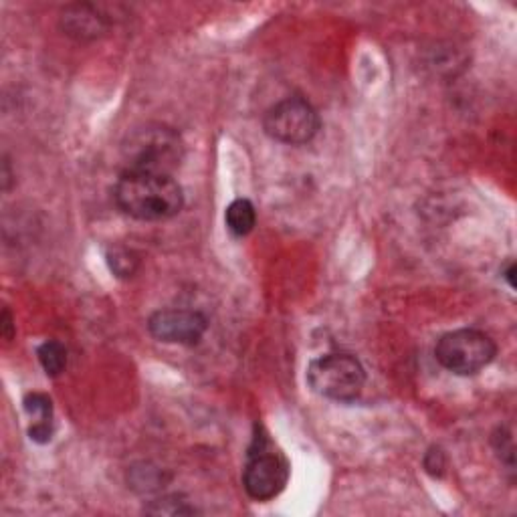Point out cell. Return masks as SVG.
Here are the masks:
<instances>
[{
    "instance_id": "8",
    "label": "cell",
    "mask_w": 517,
    "mask_h": 517,
    "mask_svg": "<svg viewBox=\"0 0 517 517\" xmlns=\"http://www.w3.org/2000/svg\"><path fill=\"white\" fill-rule=\"evenodd\" d=\"M61 27L77 41H93L108 31V19L91 5H73L65 9Z\"/></svg>"
},
{
    "instance_id": "5",
    "label": "cell",
    "mask_w": 517,
    "mask_h": 517,
    "mask_svg": "<svg viewBox=\"0 0 517 517\" xmlns=\"http://www.w3.org/2000/svg\"><path fill=\"white\" fill-rule=\"evenodd\" d=\"M497 354L495 342L481 330L463 328L441 336L435 346L439 364L457 376H475L487 368Z\"/></svg>"
},
{
    "instance_id": "9",
    "label": "cell",
    "mask_w": 517,
    "mask_h": 517,
    "mask_svg": "<svg viewBox=\"0 0 517 517\" xmlns=\"http://www.w3.org/2000/svg\"><path fill=\"white\" fill-rule=\"evenodd\" d=\"M25 410H27V415L33 419V425L29 429V437L39 445L49 443L53 439V433H55L51 398L47 394H41V392L27 394L25 396Z\"/></svg>"
},
{
    "instance_id": "12",
    "label": "cell",
    "mask_w": 517,
    "mask_h": 517,
    "mask_svg": "<svg viewBox=\"0 0 517 517\" xmlns=\"http://www.w3.org/2000/svg\"><path fill=\"white\" fill-rule=\"evenodd\" d=\"M108 261H110L112 271L118 277H132L136 273V269H138V263H140L138 257L132 251L122 249V247L112 249L110 255H108Z\"/></svg>"
},
{
    "instance_id": "16",
    "label": "cell",
    "mask_w": 517,
    "mask_h": 517,
    "mask_svg": "<svg viewBox=\"0 0 517 517\" xmlns=\"http://www.w3.org/2000/svg\"><path fill=\"white\" fill-rule=\"evenodd\" d=\"M513 273H515V265L513 263H509V269L505 271V279H507V283H509V287H513Z\"/></svg>"
},
{
    "instance_id": "2",
    "label": "cell",
    "mask_w": 517,
    "mask_h": 517,
    "mask_svg": "<svg viewBox=\"0 0 517 517\" xmlns=\"http://www.w3.org/2000/svg\"><path fill=\"white\" fill-rule=\"evenodd\" d=\"M184 160V142L176 130L164 124H148L134 130L122 146V172H148L174 176Z\"/></svg>"
},
{
    "instance_id": "4",
    "label": "cell",
    "mask_w": 517,
    "mask_h": 517,
    "mask_svg": "<svg viewBox=\"0 0 517 517\" xmlns=\"http://www.w3.org/2000/svg\"><path fill=\"white\" fill-rule=\"evenodd\" d=\"M307 384L328 400L352 402L360 396L366 384V372L356 356L334 352L309 364Z\"/></svg>"
},
{
    "instance_id": "7",
    "label": "cell",
    "mask_w": 517,
    "mask_h": 517,
    "mask_svg": "<svg viewBox=\"0 0 517 517\" xmlns=\"http://www.w3.org/2000/svg\"><path fill=\"white\" fill-rule=\"evenodd\" d=\"M148 330L158 342L196 346L209 330V320L194 309H160L150 316Z\"/></svg>"
},
{
    "instance_id": "3",
    "label": "cell",
    "mask_w": 517,
    "mask_h": 517,
    "mask_svg": "<svg viewBox=\"0 0 517 517\" xmlns=\"http://www.w3.org/2000/svg\"><path fill=\"white\" fill-rule=\"evenodd\" d=\"M289 461L277 445L257 427V435L247 451L243 469V487L255 501L275 499L289 481Z\"/></svg>"
},
{
    "instance_id": "6",
    "label": "cell",
    "mask_w": 517,
    "mask_h": 517,
    "mask_svg": "<svg viewBox=\"0 0 517 517\" xmlns=\"http://www.w3.org/2000/svg\"><path fill=\"white\" fill-rule=\"evenodd\" d=\"M263 128L269 138L289 146L312 142L320 128V114L303 97H285L271 106L263 118Z\"/></svg>"
},
{
    "instance_id": "10",
    "label": "cell",
    "mask_w": 517,
    "mask_h": 517,
    "mask_svg": "<svg viewBox=\"0 0 517 517\" xmlns=\"http://www.w3.org/2000/svg\"><path fill=\"white\" fill-rule=\"evenodd\" d=\"M225 223L227 229L235 235V237H247L257 223V211L251 200L247 198H237L227 206L225 213Z\"/></svg>"
},
{
    "instance_id": "15",
    "label": "cell",
    "mask_w": 517,
    "mask_h": 517,
    "mask_svg": "<svg viewBox=\"0 0 517 517\" xmlns=\"http://www.w3.org/2000/svg\"><path fill=\"white\" fill-rule=\"evenodd\" d=\"M0 334H3V338L7 342H11L13 336H15V320H13L11 312H9V307H5L3 309V316H0Z\"/></svg>"
},
{
    "instance_id": "1",
    "label": "cell",
    "mask_w": 517,
    "mask_h": 517,
    "mask_svg": "<svg viewBox=\"0 0 517 517\" xmlns=\"http://www.w3.org/2000/svg\"><path fill=\"white\" fill-rule=\"evenodd\" d=\"M114 196L122 213L144 223L168 221L184 206L182 186L166 174L122 172Z\"/></svg>"
},
{
    "instance_id": "14",
    "label": "cell",
    "mask_w": 517,
    "mask_h": 517,
    "mask_svg": "<svg viewBox=\"0 0 517 517\" xmlns=\"http://www.w3.org/2000/svg\"><path fill=\"white\" fill-rule=\"evenodd\" d=\"M425 469L433 475V477H443L447 471V457L441 449H431L425 457Z\"/></svg>"
},
{
    "instance_id": "13",
    "label": "cell",
    "mask_w": 517,
    "mask_h": 517,
    "mask_svg": "<svg viewBox=\"0 0 517 517\" xmlns=\"http://www.w3.org/2000/svg\"><path fill=\"white\" fill-rule=\"evenodd\" d=\"M154 515H188L196 513L194 507H190L186 501H176V497H166L160 501H152V505L146 509Z\"/></svg>"
},
{
    "instance_id": "11",
    "label": "cell",
    "mask_w": 517,
    "mask_h": 517,
    "mask_svg": "<svg viewBox=\"0 0 517 517\" xmlns=\"http://www.w3.org/2000/svg\"><path fill=\"white\" fill-rule=\"evenodd\" d=\"M39 362L43 366V370L47 372V376H59L63 374V370L67 368V350L61 342H55V340H49L45 342L39 352Z\"/></svg>"
}]
</instances>
